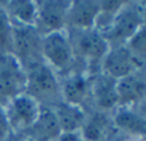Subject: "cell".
<instances>
[{"instance_id":"6da1fadb","label":"cell","mask_w":146,"mask_h":141,"mask_svg":"<svg viewBox=\"0 0 146 141\" xmlns=\"http://www.w3.org/2000/svg\"><path fill=\"white\" fill-rule=\"evenodd\" d=\"M71 37L73 50L77 61L85 64V70L88 74L100 72V67L109 51V43L99 31H71L67 30Z\"/></svg>"},{"instance_id":"7a4b0ae2","label":"cell","mask_w":146,"mask_h":141,"mask_svg":"<svg viewBox=\"0 0 146 141\" xmlns=\"http://www.w3.org/2000/svg\"><path fill=\"white\" fill-rule=\"evenodd\" d=\"M41 54L44 63L58 76H66L74 70L77 59L67 30L44 35Z\"/></svg>"},{"instance_id":"3957f363","label":"cell","mask_w":146,"mask_h":141,"mask_svg":"<svg viewBox=\"0 0 146 141\" xmlns=\"http://www.w3.org/2000/svg\"><path fill=\"white\" fill-rule=\"evenodd\" d=\"M26 94L32 96L42 106H54L62 101L60 80L45 63L26 69Z\"/></svg>"},{"instance_id":"277c9868","label":"cell","mask_w":146,"mask_h":141,"mask_svg":"<svg viewBox=\"0 0 146 141\" xmlns=\"http://www.w3.org/2000/svg\"><path fill=\"white\" fill-rule=\"evenodd\" d=\"M146 22L145 10L137 3H123L109 28L103 33L109 45H124Z\"/></svg>"},{"instance_id":"5b68a950","label":"cell","mask_w":146,"mask_h":141,"mask_svg":"<svg viewBox=\"0 0 146 141\" xmlns=\"http://www.w3.org/2000/svg\"><path fill=\"white\" fill-rule=\"evenodd\" d=\"M41 108L42 105L26 92L8 100L3 109L12 134L25 135L38 118Z\"/></svg>"},{"instance_id":"8992f818","label":"cell","mask_w":146,"mask_h":141,"mask_svg":"<svg viewBox=\"0 0 146 141\" xmlns=\"http://www.w3.org/2000/svg\"><path fill=\"white\" fill-rule=\"evenodd\" d=\"M41 44H42V35L36 30V27L13 25L12 54L19 61L25 70L36 64L44 63Z\"/></svg>"},{"instance_id":"52a82bcc","label":"cell","mask_w":146,"mask_h":141,"mask_svg":"<svg viewBox=\"0 0 146 141\" xmlns=\"http://www.w3.org/2000/svg\"><path fill=\"white\" fill-rule=\"evenodd\" d=\"M26 70L12 53H0V100L7 103L26 91Z\"/></svg>"},{"instance_id":"ba28073f","label":"cell","mask_w":146,"mask_h":141,"mask_svg":"<svg viewBox=\"0 0 146 141\" xmlns=\"http://www.w3.org/2000/svg\"><path fill=\"white\" fill-rule=\"evenodd\" d=\"M142 64L144 63L141 59L135 55L126 44L113 45L109 48L108 54L101 63L100 72L105 73L114 80H121L129 74L140 72Z\"/></svg>"},{"instance_id":"9c48e42d","label":"cell","mask_w":146,"mask_h":141,"mask_svg":"<svg viewBox=\"0 0 146 141\" xmlns=\"http://www.w3.org/2000/svg\"><path fill=\"white\" fill-rule=\"evenodd\" d=\"M36 30L41 35L67 30V13L69 1H36Z\"/></svg>"},{"instance_id":"30bf717a","label":"cell","mask_w":146,"mask_h":141,"mask_svg":"<svg viewBox=\"0 0 146 141\" xmlns=\"http://www.w3.org/2000/svg\"><path fill=\"white\" fill-rule=\"evenodd\" d=\"M91 76L86 70H73L60 81L62 101L83 108L91 100Z\"/></svg>"},{"instance_id":"8fae6325","label":"cell","mask_w":146,"mask_h":141,"mask_svg":"<svg viewBox=\"0 0 146 141\" xmlns=\"http://www.w3.org/2000/svg\"><path fill=\"white\" fill-rule=\"evenodd\" d=\"M96 106V110L106 112L118 108L117 96V80L98 72L91 76V100Z\"/></svg>"},{"instance_id":"7c38bea8","label":"cell","mask_w":146,"mask_h":141,"mask_svg":"<svg viewBox=\"0 0 146 141\" xmlns=\"http://www.w3.org/2000/svg\"><path fill=\"white\" fill-rule=\"evenodd\" d=\"M99 13L100 1H69L67 13V30H94Z\"/></svg>"},{"instance_id":"4fadbf2b","label":"cell","mask_w":146,"mask_h":141,"mask_svg":"<svg viewBox=\"0 0 146 141\" xmlns=\"http://www.w3.org/2000/svg\"><path fill=\"white\" fill-rule=\"evenodd\" d=\"M118 106L136 108L146 96V80L136 72L121 80H117Z\"/></svg>"},{"instance_id":"5bb4252c","label":"cell","mask_w":146,"mask_h":141,"mask_svg":"<svg viewBox=\"0 0 146 141\" xmlns=\"http://www.w3.org/2000/svg\"><path fill=\"white\" fill-rule=\"evenodd\" d=\"M114 128L126 136H139L146 139V117L137 108L118 106L111 114Z\"/></svg>"},{"instance_id":"9a60e30c","label":"cell","mask_w":146,"mask_h":141,"mask_svg":"<svg viewBox=\"0 0 146 141\" xmlns=\"http://www.w3.org/2000/svg\"><path fill=\"white\" fill-rule=\"evenodd\" d=\"M60 134V127L53 108L42 106L38 118L25 136L30 141H54Z\"/></svg>"},{"instance_id":"2e32d148","label":"cell","mask_w":146,"mask_h":141,"mask_svg":"<svg viewBox=\"0 0 146 141\" xmlns=\"http://www.w3.org/2000/svg\"><path fill=\"white\" fill-rule=\"evenodd\" d=\"M114 128L111 116L106 112L96 110L92 114H87L80 134L85 141H106Z\"/></svg>"},{"instance_id":"e0dca14e","label":"cell","mask_w":146,"mask_h":141,"mask_svg":"<svg viewBox=\"0 0 146 141\" xmlns=\"http://www.w3.org/2000/svg\"><path fill=\"white\" fill-rule=\"evenodd\" d=\"M51 108L56 116L62 132H80L87 116L85 109L64 101H59Z\"/></svg>"},{"instance_id":"ac0fdd59","label":"cell","mask_w":146,"mask_h":141,"mask_svg":"<svg viewBox=\"0 0 146 141\" xmlns=\"http://www.w3.org/2000/svg\"><path fill=\"white\" fill-rule=\"evenodd\" d=\"M3 5L13 25L35 27L37 14L36 1H9Z\"/></svg>"},{"instance_id":"d6986e66","label":"cell","mask_w":146,"mask_h":141,"mask_svg":"<svg viewBox=\"0 0 146 141\" xmlns=\"http://www.w3.org/2000/svg\"><path fill=\"white\" fill-rule=\"evenodd\" d=\"M13 49V23L0 4V53H12Z\"/></svg>"},{"instance_id":"ffe728a7","label":"cell","mask_w":146,"mask_h":141,"mask_svg":"<svg viewBox=\"0 0 146 141\" xmlns=\"http://www.w3.org/2000/svg\"><path fill=\"white\" fill-rule=\"evenodd\" d=\"M129 48V50L135 54L136 57H139L142 62L146 58V22L144 23L141 28L127 41L126 44Z\"/></svg>"},{"instance_id":"44dd1931","label":"cell","mask_w":146,"mask_h":141,"mask_svg":"<svg viewBox=\"0 0 146 141\" xmlns=\"http://www.w3.org/2000/svg\"><path fill=\"white\" fill-rule=\"evenodd\" d=\"M10 135H12V131H10V127L8 124L3 105H0V141H7Z\"/></svg>"},{"instance_id":"7402d4cb","label":"cell","mask_w":146,"mask_h":141,"mask_svg":"<svg viewBox=\"0 0 146 141\" xmlns=\"http://www.w3.org/2000/svg\"><path fill=\"white\" fill-rule=\"evenodd\" d=\"M54 141H85L80 132H62Z\"/></svg>"},{"instance_id":"603a6c76","label":"cell","mask_w":146,"mask_h":141,"mask_svg":"<svg viewBox=\"0 0 146 141\" xmlns=\"http://www.w3.org/2000/svg\"><path fill=\"white\" fill-rule=\"evenodd\" d=\"M136 108L139 109V112H140V113H142V114H144V116L146 117V96H145V99H144V100H142L141 103H140L139 105L136 106Z\"/></svg>"},{"instance_id":"cb8c5ba5","label":"cell","mask_w":146,"mask_h":141,"mask_svg":"<svg viewBox=\"0 0 146 141\" xmlns=\"http://www.w3.org/2000/svg\"><path fill=\"white\" fill-rule=\"evenodd\" d=\"M121 141H146L145 137H139V136H126L122 139Z\"/></svg>"}]
</instances>
